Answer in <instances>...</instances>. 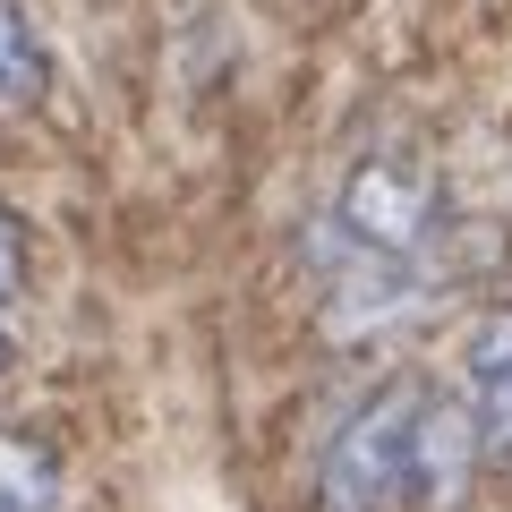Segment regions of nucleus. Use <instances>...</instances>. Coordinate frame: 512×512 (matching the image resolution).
<instances>
[{
	"instance_id": "1",
	"label": "nucleus",
	"mask_w": 512,
	"mask_h": 512,
	"mask_svg": "<svg viewBox=\"0 0 512 512\" xmlns=\"http://www.w3.org/2000/svg\"><path fill=\"white\" fill-rule=\"evenodd\" d=\"M436 222H444L436 146L419 128H376L350 146L325 214H316V265L333 291H393L436 248Z\"/></svg>"
},
{
	"instance_id": "2",
	"label": "nucleus",
	"mask_w": 512,
	"mask_h": 512,
	"mask_svg": "<svg viewBox=\"0 0 512 512\" xmlns=\"http://www.w3.org/2000/svg\"><path fill=\"white\" fill-rule=\"evenodd\" d=\"M419 427H427V384L384 376L316 461V512H393L419 495Z\"/></svg>"
},
{
	"instance_id": "3",
	"label": "nucleus",
	"mask_w": 512,
	"mask_h": 512,
	"mask_svg": "<svg viewBox=\"0 0 512 512\" xmlns=\"http://www.w3.org/2000/svg\"><path fill=\"white\" fill-rule=\"evenodd\" d=\"M461 427L478 461H512V308H487L461 342Z\"/></svg>"
},
{
	"instance_id": "4",
	"label": "nucleus",
	"mask_w": 512,
	"mask_h": 512,
	"mask_svg": "<svg viewBox=\"0 0 512 512\" xmlns=\"http://www.w3.org/2000/svg\"><path fill=\"white\" fill-rule=\"evenodd\" d=\"M52 86V43L26 18V0H0V103H43Z\"/></svg>"
},
{
	"instance_id": "5",
	"label": "nucleus",
	"mask_w": 512,
	"mask_h": 512,
	"mask_svg": "<svg viewBox=\"0 0 512 512\" xmlns=\"http://www.w3.org/2000/svg\"><path fill=\"white\" fill-rule=\"evenodd\" d=\"M60 504V461L52 444L0 427V512H52Z\"/></svg>"
},
{
	"instance_id": "6",
	"label": "nucleus",
	"mask_w": 512,
	"mask_h": 512,
	"mask_svg": "<svg viewBox=\"0 0 512 512\" xmlns=\"http://www.w3.org/2000/svg\"><path fill=\"white\" fill-rule=\"evenodd\" d=\"M26 291V231H18V214L0 205V308Z\"/></svg>"
},
{
	"instance_id": "7",
	"label": "nucleus",
	"mask_w": 512,
	"mask_h": 512,
	"mask_svg": "<svg viewBox=\"0 0 512 512\" xmlns=\"http://www.w3.org/2000/svg\"><path fill=\"white\" fill-rule=\"evenodd\" d=\"M9 359H18V350H9V333H0V376H9Z\"/></svg>"
}]
</instances>
